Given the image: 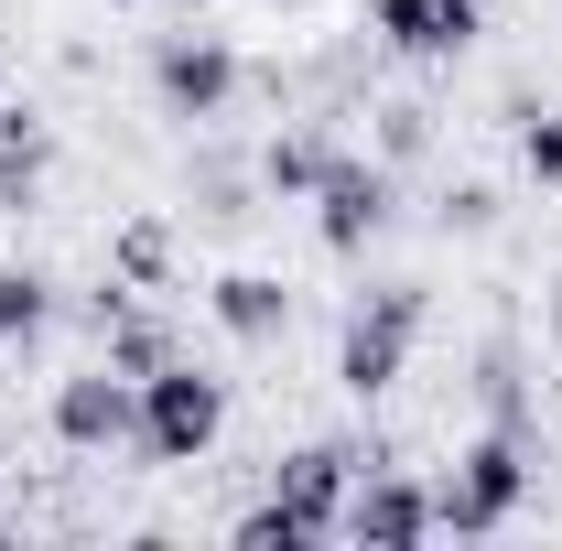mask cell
Returning <instances> with one entry per match:
<instances>
[{
	"label": "cell",
	"mask_w": 562,
	"mask_h": 551,
	"mask_svg": "<svg viewBox=\"0 0 562 551\" xmlns=\"http://www.w3.org/2000/svg\"><path fill=\"white\" fill-rule=\"evenodd\" d=\"M33 325H44V281H33V271H0V346H22Z\"/></svg>",
	"instance_id": "8fae6325"
},
{
	"label": "cell",
	"mask_w": 562,
	"mask_h": 551,
	"mask_svg": "<svg viewBox=\"0 0 562 551\" xmlns=\"http://www.w3.org/2000/svg\"><path fill=\"white\" fill-rule=\"evenodd\" d=\"M336 530H347V541H422V530H432V497L401 486V476H368V486L347 497V519H336Z\"/></svg>",
	"instance_id": "ba28073f"
},
{
	"label": "cell",
	"mask_w": 562,
	"mask_h": 551,
	"mask_svg": "<svg viewBox=\"0 0 562 551\" xmlns=\"http://www.w3.org/2000/svg\"><path fill=\"white\" fill-rule=\"evenodd\" d=\"M519 508V443L497 432V443H476L454 476H443V497H432V530H497Z\"/></svg>",
	"instance_id": "3957f363"
},
{
	"label": "cell",
	"mask_w": 562,
	"mask_h": 551,
	"mask_svg": "<svg viewBox=\"0 0 562 551\" xmlns=\"http://www.w3.org/2000/svg\"><path fill=\"white\" fill-rule=\"evenodd\" d=\"M55 432L66 443H140V379H120V368L66 379L55 390Z\"/></svg>",
	"instance_id": "5b68a950"
},
{
	"label": "cell",
	"mask_w": 562,
	"mask_h": 551,
	"mask_svg": "<svg viewBox=\"0 0 562 551\" xmlns=\"http://www.w3.org/2000/svg\"><path fill=\"white\" fill-rule=\"evenodd\" d=\"M120 379H151L162 368V325H120V357H109Z\"/></svg>",
	"instance_id": "4fadbf2b"
},
{
	"label": "cell",
	"mask_w": 562,
	"mask_h": 551,
	"mask_svg": "<svg viewBox=\"0 0 562 551\" xmlns=\"http://www.w3.org/2000/svg\"><path fill=\"white\" fill-rule=\"evenodd\" d=\"M216 421H227V401H216V379H195V368H151L140 379V454H162V465H195L216 443Z\"/></svg>",
	"instance_id": "7a4b0ae2"
},
{
	"label": "cell",
	"mask_w": 562,
	"mask_h": 551,
	"mask_svg": "<svg viewBox=\"0 0 562 551\" xmlns=\"http://www.w3.org/2000/svg\"><path fill=\"white\" fill-rule=\"evenodd\" d=\"M379 33L401 55H465L476 44V0H379Z\"/></svg>",
	"instance_id": "52a82bcc"
},
{
	"label": "cell",
	"mask_w": 562,
	"mask_h": 551,
	"mask_svg": "<svg viewBox=\"0 0 562 551\" xmlns=\"http://www.w3.org/2000/svg\"><path fill=\"white\" fill-rule=\"evenodd\" d=\"M271 184L281 195H314V184H325V151H314V140H271Z\"/></svg>",
	"instance_id": "7c38bea8"
},
{
	"label": "cell",
	"mask_w": 562,
	"mask_h": 551,
	"mask_svg": "<svg viewBox=\"0 0 562 551\" xmlns=\"http://www.w3.org/2000/svg\"><path fill=\"white\" fill-rule=\"evenodd\" d=\"M412 336H422V292H368V303H357V325H347V390L357 401L401 379Z\"/></svg>",
	"instance_id": "277c9868"
},
{
	"label": "cell",
	"mask_w": 562,
	"mask_h": 551,
	"mask_svg": "<svg viewBox=\"0 0 562 551\" xmlns=\"http://www.w3.org/2000/svg\"><path fill=\"white\" fill-rule=\"evenodd\" d=\"M325 249H357V238H379V216H390V184L368 173V162H325Z\"/></svg>",
	"instance_id": "9c48e42d"
},
{
	"label": "cell",
	"mask_w": 562,
	"mask_h": 551,
	"mask_svg": "<svg viewBox=\"0 0 562 551\" xmlns=\"http://www.w3.org/2000/svg\"><path fill=\"white\" fill-rule=\"evenodd\" d=\"M151 76H162V98H173L184 120H206V109H227V87H238V55H227V44H162Z\"/></svg>",
	"instance_id": "8992f818"
},
{
	"label": "cell",
	"mask_w": 562,
	"mask_h": 551,
	"mask_svg": "<svg viewBox=\"0 0 562 551\" xmlns=\"http://www.w3.org/2000/svg\"><path fill=\"white\" fill-rule=\"evenodd\" d=\"M347 443H314V454H292L281 465V486H271V508H249L238 519V541L249 551H303V541H325L336 519H347Z\"/></svg>",
	"instance_id": "6da1fadb"
},
{
	"label": "cell",
	"mask_w": 562,
	"mask_h": 551,
	"mask_svg": "<svg viewBox=\"0 0 562 551\" xmlns=\"http://www.w3.org/2000/svg\"><path fill=\"white\" fill-rule=\"evenodd\" d=\"M131 281H162V227H131Z\"/></svg>",
	"instance_id": "9a60e30c"
},
{
	"label": "cell",
	"mask_w": 562,
	"mask_h": 551,
	"mask_svg": "<svg viewBox=\"0 0 562 551\" xmlns=\"http://www.w3.org/2000/svg\"><path fill=\"white\" fill-rule=\"evenodd\" d=\"M530 173L562 184V120H530Z\"/></svg>",
	"instance_id": "5bb4252c"
},
{
	"label": "cell",
	"mask_w": 562,
	"mask_h": 551,
	"mask_svg": "<svg viewBox=\"0 0 562 551\" xmlns=\"http://www.w3.org/2000/svg\"><path fill=\"white\" fill-rule=\"evenodd\" d=\"M216 314H227V336H281V281H260V271H227L216 281Z\"/></svg>",
	"instance_id": "30bf717a"
}]
</instances>
